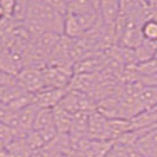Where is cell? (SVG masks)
Listing matches in <instances>:
<instances>
[{"mask_svg":"<svg viewBox=\"0 0 157 157\" xmlns=\"http://www.w3.org/2000/svg\"><path fill=\"white\" fill-rule=\"evenodd\" d=\"M132 123L131 119H123V118H108L106 122V141L113 142L119 138L122 135L129 131H132Z\"/></svg>","mask_w":157,"mask_h":157,"instance_id":"52a82bcc","label":"cell"},{"mask_svg":"<svg viewBox=\"0 0 157 157\" xmlns=\"http://www.w3.org/2000/svg\"><path fill=\"white\" fill-rule=\"evenodd\" d=\"M25 141H26V144H27V147H29L31 152L46 145L43 136L40 135L39 131H36V130H32L29 134L25 135Z\"/></svg>","mask_w":157,"mask_h":157,"instance_id":"2e32d148","label":"cell"},{"mask_svg":"<svg viewBox=\"0 0 157 157\" xmlns=\"http://www.w3.org/2000/svg\"><path fill=\"white\" fill-rule=\"evenodd\" d=\"M17 82L25 91L32 94H37L45 89L43 72L41 70H37V69L24 67L17 76Z\"/></svg>","mask_w":157,"mask_h":157,"instance_id":"7a4b0ae2","label":"cell"},{"mask_svg":"<svg viewBox=\"0 0 157 157\" xmlns=\"http://www.w3.org/2000/svg\"><path fill=\"white\" fill-rule=\"evenodd\" d=\"M47 129H56L53 109H39L34 121L33 130L43 131Z\"/></svg>","mask_w":157,"mask_h":157,"instance_id":"7c38bea8","label":"cell"},{"mask_svg":"<svg viewBox=\"0 0 157 157\" xmlns=\"http://www.w3.org/2000/svg\"><path fill=\"white\" fill-rule=\"evenodd\" d=\"M99 11V1H67V14L73 16H85V14H96Z\"/></svg>","mask_w":157,"mask_h":157,"instance_id":"9c48e42d","label":"cell"},{"mask_svg":"<svg viewBox=\"0 0 157 157\" xmlns=\"http://www.w3.org/2000/svg\"><path fill=\"white\" fill-rule=\"evenodd\" d=\"M136 104L140 113L152 110L157 105V86H144L136 97Z\"/></svg>","mask_w":157,"mask_h":157,"instance_id":"ba28073f","label":"cell"},{"mask_svg":"<svg viewBox=\"0 0 157 157\" xmlns=\"http://www.w3.org/2000/svg\"><path fill=\"white\" fill-rule=\"evenodd\" d=\"M17 84H18V82H17L16 76H12V75L7 73L6 71L0 69V86L8 87V86L17 85Z\"/></svg>","mask_w":157,"mask_h":157,"instance_id":"e0dca14e","label":"cell"},{"mask_svg":"<svg viewBox=\"0 0 157 157\" xmlns=\"http://www.w3.org/2000/svg\"><path fill=\"white\" fill-rule=\"evenodd\" d=\"M53 117L57 132L59 135H70L73 123V115L60 106H56L53 109Z\"/></svg>","mask_w":157,"mask_h":157,"instance_id":"30bf717a","label":"cell"},{"mask_svg":"<svg viewBox=\"0 0 157 157\" xmlns=\"http://www.w3.org/2000/svg\"><path fill=\"white\" fill-rule=\"evenodd\" d=\"M105 157H142L136 145H124L112 142V147Z\"/></svg>","mask_w":157,"mask_h":157,"instance_id":"4fadbf2b","label":"cell"},{"mask_svg":"<svg viewBox=\"0 0 157 157\" xmlns=\"http://www.w3.org/2000/svg\"><path fill=\"white\" fill-rule=\"evenodd\" d=\"M136 148L142 157H157V128L143 130L136 142Z\"/></svg>","mask_w":157,"mask_h":157,"instance_id":"5b68a950","label":"cell"},{"mask_svg":"<svg viewBox=\"0 0 157 157\" xmlns=\"http://www.w3.org/2000/svg\"><path fill=\"white\" fill-rule=\"evenodd\" d=\"M69 89H44L33 94L34 104L40 109H55L63 101Z\"/></svg>","mask_w":157,"mask_h":157,"instance_id":"3957f363","label":"cell"},{"mask_svg":"<svg viewBox=\"0 0 157 157\" xmlns=\"http://www.w3.org/2000/svg\"><path fill=\"white\" fill-rule=\"evenodd\" d=\"M106 122L108 118L97 110L90 112L87 123V137L97 141H106Z\"/></svg>","mask_w":157,"mask_h":157,"instance_id":"277c9868","label":"cell"},{"mask_svg":"<svg viewBox=\"0 0 157 157\" xmlns=\"http://www.w3.org/2000/svg\"><path fill=\"white\" fill-rule=\"evenodd\" d=\"M8 87H10V86H8ZM6 91H7V87H1V86H0V105H5Z\"/></svg>","mask_w":157,"mask_h":157,"instance_id":"ac0fdd59","label":"cell"},{"mask_svg":"<svg viewBox=\"0 0 157 157\" xmlns=\"http://www.w3.org/2000/svg\"><path fill=\"white\" fill-rule=\"evenodd\" d=\"M64 20L56 8L51 5L50 0H34L29 4V17L26 21L36 24L41 30L47 32H55L63 36Z\"/></svg>","mask_w":157,"mask_h":157,"instance_id":"6da1fadb","label":"cell"},{"mask_svg":"<svg viewBox=\"0 0 157 157\" xmlns=\"http://www.w3.org/2000/svg\"><path fill=\"white\" fill-rule=\"evenodd\" d=\"M154 58H155V59H157V50H156V52H155V56H154Z\"/></svg>","mask_w":157,"mask_h":157,"instance_id":"44dd1931","label":"cell"},{"mask_svg":"<svg viewBox=\"0 0 157 157\" xmlns=\"http://www.w3.org/2000/svg\"><path fill=\"white\" fill-rule=\"evenodd\" d=\"M39 109L40 108L37 104L32 103L17 112V121H18V128H19L20 136H25L33 130L34 121H36Z\"/></svg>","mask_w":157,"mask_h":157,"instance_id":"8992f818","label":"cell"},{"mask_svg":"<svg viewBox=\"0 0 157 157\" xmlns=\"http://www.w3.org/2000/svg\"><path fill=\"white\" fill-rule=\"evenodd\" d=\"M152 110H157V105L155 106V108H154V109H152Z\"/></svg>","mask_w":157,"mask_h":157,"instance_id":"7402d4cb","label":"cell"},{"mask_svg":"<svg viewBox=\"0 0 157 157\" xmlns=\"http://www.w3.org/2000/svg\"><path fill=\"white\" fill-rule=\"evenodd\" d=\"M142 37L143 41L157 46V19L155 17H150L144 21L142 26Z\"/></svg>","mask_w":157,"mask_h":157,"instance_id":"5bb4252c","label":"cell"},{"mask_svg":"<svg viewBox=\"0 0 157 157\" xmlns=\"http://www.w3.org/2000/svg\"><path fill=\"white\" fill-rule=\"evenodd\" d=\"M0 157H7L6 152H5L4 150H0Z\"/></svg>","mask_w":157,"mask_h":157,"instance_id":"ffe728a7","label":"cell"},{"mask_svg":"<svg viewBox=\"0 0 157 157\" xmlns=\"http://www.w3.org/2000/svg\"><path fill=\"white\" fill-rule=\"evenodd\" d=\"M7 157H29L31 151L29 149L25 136L24 137H13L12 141L4 149Z\"/></svg>","mask_w":157,"mask_h":157,"instance_id":"8fae6325","label":"cell"},{"mask_svg":"<svg viewBox=\"0 0 157 157\" xmlns=\"http://www.w3.org/2000/svg\"><path fill=\"white\" fill-rule=\"evenodd\" d=\"M4 18H6V17H5V12H4V8H2L1 4H0V20H1V19H4Z\"/></svg>","mask_w":157,"mask_h":157,"instance_id":"d6986e66","label":"cell"},{"mask_svg":"<svg viewBox=\"0 0 157 157\" xmlns=\"http://www.w3.org/2000/svg\"><path fill=\"white\" fill-rule=\"evenodd\" d=\"M29 4L30 1H14V7L12 11L11 20L17 25H21L27 20L29 17Z\"/></svg>","mask_w":157,"mask_h":157,"instance_id":"9a60e30c","label":"cell"}]
</instances>
